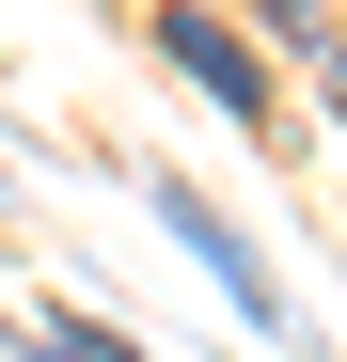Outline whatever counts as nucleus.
Wrapping results in <instances>:
<instances>
[{
  "instance_id": "2",
  "label": "nucleus",
  "mask_w": 347,
  "mask_h": 362,
  "mask_svg": "<svg viewBox=\"0 0 347 362\" xmlns=\"http://www.w3.org/2000/svg\"><path fill=\"white\" fill-rule=\"evenodd\" d=\"M158 47H174V79H205L221 110H268V64H253L221 16H158Z\"/></svg>"
},
{
  "instance_id": "3",
  "label": "nucleus",
  "mask_w": 347,
  "mask_h": 362,
  "mask_svg": "<svg viewBox=\"0 0 347 362\" xmlns=\"http://www.w3.org/2000/svg\"><path fill=\"white\" fill-rule=\"evenodd\" d=\"M32 346H47V362H142V346H127V331H95V315H47V331H32Z\"/></svg>"
},
{
  "instance_id": "1",
  "label": "nucleus",
  "mask_w": 347,
  "mask_h": 362,
  "mask_svg": "<svg viewBox=\"0 0 347 362\" xmlns=\"http://www.w3.org/2000/svg\"><path fill=\"white\" fill-rule=\"evenodd\" d=\"M158 205H174V236H190V268H205L221 299H237V315H253V331H284V284L253 268V236H237V221H221V205H190V189H158Z\"/></svg>"
}]
</instances>
